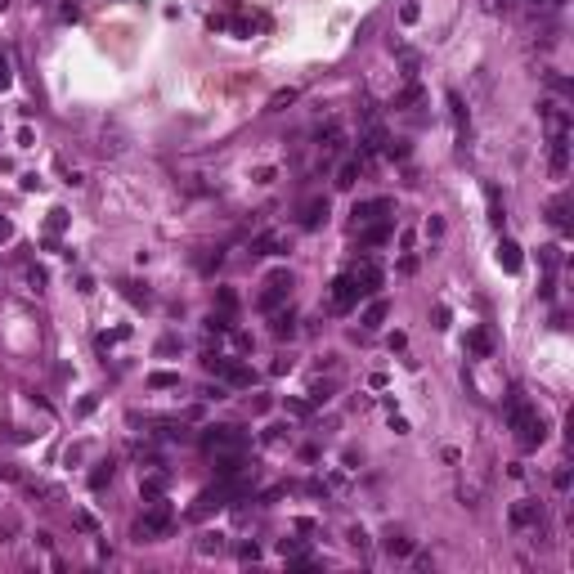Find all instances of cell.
<instances>
[{
    "instance_id": "obj_8",
    "label": "cell",
    "mask_w": 574,
    "mask_h": 574,
    "mask_svg": "<svg viewBox=\"0 0 574 574\" xmlns=\"http://www.w3.org/2000/svg\"><path fill=\"white\" fill-rule=\"evenodd\" d=\"M516 435H520V444H525V449H538V444H543V435H547L543 417L534 413V417H529V422H525V426H520V431H516Z\"/></svg>"
},
{
    "instance_id": "obj_27",
    "label": "cell",
    "mask_w": 574,
    "mask_h": 574,
    "mask_svg": "<svg viewBox=\"0 0 574 574\" xmlns=\"http://www.w3.org/2000/svg\"><path fill=\"white\" fill-rule=\"evenodd\" d=\"M274 337H292V319H287V314H283V319L274 323Z\"/></svg>"
},
{
    "instance_id": "obj_12",
    "label": "cell",
    "mask_w": 574,
    "mask_h": 574,
    "mask_svg": "<svg viewBox=\"0 0 574 574\" xmlns=\"http://www.w3.org/2000/svg\"><path fill=\"white\" fill-rule=\"evenodd\" d=\"M547 126H552V135H565V131H570V113H565V108L561 104H547Z\"/></svg>"
},
{
    "instance_id": "obj_30",
    "label": "cell",
    "mask_w": 574,
    "mask_h": 574,
    "mask_svg": "<svg viewBox=\"0 0 574 574\" xmlns=\"http://www.w3.org/2000/svg\"><path fill=\"white\" fill-rule=\"evenodd\" d=\"M10 234H14V229H10V220H0V243H10Z\"/></svg>"
},
{
    "instance_id": "obj_17",
    "label": "cell",
    "mask_w": 574,
    "mask_h": 574,
    "mask_svg": "<svg viewBox=\"0 0 574 574\" xmlns=\"http://www.w3.org/2000/svg\"><path fill=\"white\" fill-rule=\"evenodd\" d=\"M507 417H511V431H520V426L534 417V408L529 404H520V399H511V408H507Z\"/></svg>"
},
{
    "instance_id": "obj_3",
    "label": "cell",
    "mask_w": 574,
    "mask_h": 574,
    "mask_svg": "<svg viewBox=\"0 0 574 574\" xmlns=\"http://www.w3.org/2000/svg\"><path fill=\"white\" fill-rule=\"evenodd\" d=\"M287 292H292V274H287V269L269 274V278H265V292H261V310H274Z\"/></svg>"
},
{
    "instance_id": "obj_23",
    "label": "cell",
    "mask_w": 574,
    "mask_h": 574,
    "mask_svg": "<svg viewBox=\"0 0 574 574\" xmlns=\"http://www.w3.org/2000/svg\"><path fill=\"white\" fill-rule=\"evenodd\" d=\"M162 489H166V476H148V481H144V498H157Z\"/></svg>"
},
{
    "instance_id": "obj_25",
    "label": "cell",
    "mask_w": 574,
    "mask_h": 574,
    "mask_svg": "<svg viewBox=\"0 0 574 574\" xmlns=\"http://www.w3.org/2000/svg\"><path fill=\"white\" fill-rule=\"evenodd\" d=\"M538 261H543L547 269H556V261H561V247H543V252H538Z\"/></svg>"
},
{
    "instance_id": "obj_7",
    "label": "cell",
    "mask_w": 574,
    "mask_h": 574,
    "mask_svg": "<svg viewBox=\"0 0 574 574\" xmlns=\"http://www.w3.org/2000/svg\"><path fill=\"white\" fill-rule=\"evenodd\" d=\"M220 377H225L229 386H252V382H256V373H252V368H247V364H234V359H225Z\"/></svg>"
},
{
    "instance_id": "obj_2",
    "label": "cell",
    "mask_w": 574,
    "mask_h": 574,
    "mask_svg": "<svg viewBox=\"0 0 574 574\" xmlns=\"http://www.w3.org/2000/svg\"><path fill=\"white\" fill-rule=\"evenodd\" d=\"M202 444H207V449L220 458V453H243V449H247V435L238 431V426H216V431L202 435Z\"/></svg>"
},
{
    "instance_id": "obj_6",
    "label": "cell",
    "mask_w": 574,
    "mask_h": 574,
    "mask_svg": "<svg viewBox=\"0 0 574 574\" xmlns=\"http://www.w3.org/2000/svg\"><path fill=\"white\" fill-rule=\"evenodd\" d=\"M390 211V202L386 198H373V202H355V220L359 225H373V220H382Z\"/></svg>"
},
{
    "instance_id": "obj_11",
    "label": "cell",
    "mask_w": 574,
    "mask_h": 574,
    "mask_svg": "<svg viewBox=\"0 0 574 574\" xmlns=\"http://www.w3.org/2000/svg\"><path fill=\"white\" fill-rule=\"evenodd\" d=\"M565 166H570V140H565V135H552V170L565 175Z\"/></svg>"
},
{
    "instance_id": "obj_21",
    "label": "cell",
    "mask_w": 574,
    "mask_h": 574,
    "mask_svg": "<svg viewBox=\"0 0 574 574\" xmlns=\"http://www.w3.org/2000/svg\"><path fill=\"white\" fill-rule=\"evenodd\" d=\"M386 238H390V225H373V229H364V243H368V247L386 243Z\"/></svg>"
},
{
    "instance_id": "obj_16",
    "label": "cell",
    "mask_w": 574,
    "mask_h": 574,
    "mask_svg": "<svg viewBox=\"0 0 574 574\" xmlns=\"http://www.w3.org/2000/svg\"><path fill=\"white\" fill-rule=\"evenodd\" d=\"M283 247H287V238H278V234H265V238H256V252H261V256H278Z\"/></svg>"
},
{
    "instance_id": "obj_24",
    "label": "cell",
    "mask_w": 574,
    "mask_h": 574,
    "mask_svg": "<svg viewBox=\"0 0 574 574\" xmlns=\"http://www.w3.org/2000/svg\"><path fill=\"white\" fill-rule=\"evenodd\" d=\"M449 108H453V122H458V131H462V126H467V108H462L458 94H449Z\"/></svg>"
},
{
    "instance_id": "obj_29",
    "label": "cell",
    "mask_w": 574,
    "mask_h": 574,
    "mask_svg": "<svg viewBox=\"0 0 574 574\" xmlns=\"http://www.w3.org/2000/svg\"><path fill=\"white\" fill-rule=\"evenodd\" d=\"M5 85H10V63L0 58V90H5Z\"/></svg>"
},
{
    "instance_id": "obj_14",
    "label": "cell",
    "mask_w": 574,
    "mask_h": 574,
    "mask_svg": "<svg viewBox=\"0 0 574 574\" xmlns=\"http://www.w3.org/2000/svg\"><path fill=\"white\" fill-rule=\"evenodd\" d=\"M467 346H471V355L489 359V350H494V337H489V332H485V328H476V332H471V337H467Z\"/></svg>"
},
{
    "instance_id": "obj_15",
    "label": "cell",
    "mask_w": 574,
    "mask_h": 574,
    "mask_svg": "<svg viewBox=\"0 0 574 574\" xmlns=\"http://www.w3.org/2000/svg\"><path fill=\"white\" fill-rule=\"evenodd\" d=\"M382 547H386V552H390V556H408V552H413V543H408V538H404V534H399V529H390V534H386V538H382Z\"/></svg>"
},
{
    "instance_id": "obj_22",
    "label": "cell",
    "mask_w": 574,
    "mask_h": 574,
    "mask_svg": "<svg viewBox=\"0 0 574 574\" xmlns=\"http://www.w3.org/2000/svg\"><path fill=\"white\" fill-rule=\"evenodd\" d=\"M148 386H153V390H166V386H179V377H175V373H153Z\"/></svg>"
},
{
    "instance_id": "obj_5",
    "label": "cell",
    "mask_w": 574,
    "mask_h": 574,
    "mask_svg": "<svg viewBox=\"0 0 574 574\" xmlns=\"http://www.w3.org/2000/svg\"><path fill=\"white\" fill-rule=\"evenodd\" d=\"M355 301H359V287H355V278H350V274H341V278L332 283V310H350Z\"/></svg>"
},
{
    "instance_id": "obj_9",
    "label": "cell",
    "mask_w": 574,
    "mask_h": 574,
    "mask_svg": "<svg viewBox=\"0 0 574 574\" xmlns=\"http://www.w3.org/2000/svg\"><path fill=\"white\" fill-rule=\"evenodd\" d=\"M534 520H543V507H538V503H516V507H511V525L516 529L534 525Z\"/></svg>"
},
{
    "instance_id": "obj_4",
    "label": "cell",
    "mask_w": 574,
    "mask_h": 574,
    "mask_svg": "<svg viewBox=\"0 0 574 574\" xmlns=\"http://www.w3.org/2000/svg\"><path fill=\"white\" fill-rule=\"evenodd\" d=\"M350 278H355L359 296H373L377 287H382V269H377L373 261H364V265H359V269H350Z\"/></svg>"
},
{
    "instance_id": "obj_18",
    "label": "cell",
    "mask_w": 574,
    "mask_h": 574,
    "mask_svg": "<svg viewBox=\"0 0 574 574\" xmlns=\"http://www.w3.org/2000/svg\"><path fill=\"white\" fill-rule=\"evenodd\" d=\"M382 319H386V301H373V305L364 310V328H377Z\"/></svg>"
},
{
    "instance_id": "obj_1",
    "label": "cell",
    "mask_w": 574,
    "mask_h": 574,
    "mask_svg": "<svg viewBox=\"0 0 574 574\" xmlns=\"http://www.w3.org/2000/svg\"><path fill=\"white\" fill-rule=\"evenodd\" d=\"M170 525H175L170 507H166V503H153V507L140 516V525H135V538H140V543H153V538H166V534H170Z\"/></svg>"
},
{
    "instance_id": "obj_13",
    "label": "cell",
    "mask_w": 574,
    "mask_h": 574,
    "mask_svg": "<svg viewBox=\"0 0 574 574\" xmlns=\"http://www.w3.org/2000/svg\"><path fill=\"white\" fill-rule=\"evenodd\" d=\"M498 265H503L507 274H516V269H520V247H516V243H498Z\"/></svg>"
},
{
    "instance_id": "obj_19",
    "label": "cell",
    "mask_w": 574,
    "mask_h": 574,
    "mask_svg": "<svg viewBox=\"0 0 574 574\" xmlns=\"http://www.w3.org/2000/svg\"><path fill=\"white\" fill-rule=\"evenodd\" d=\"M565 211H570L565 202H552V207H547V220H552L556 229H570V216H565Z\"/></svg>"
},
{
    "instance_id": "obj_28",
    "label": "cell",
    "mask_w": 574,
    "mask_h": 574,
    "mask_svg": "<svg viewBox=\"0 0 574 574\" xmlns=\"http://www.w3.org/2000/svg\"><path fill=\"white\" fill-rule=\"evenodd\" d=\"M198 547H202V552H220V534H207Z\"/></svg>"
},
{
    "instance_id": "obj_10",
    "label": "cell",
    "mask_w": 574,
    "mask_h": 574,
    "mask_svg": "<svg viewBox=\"0 0 574 574\" xmlns=\"http://www.w3.org/2000/svg\"><path fill=\"white\" fill-rule=\"evenodd\" d=\"M323 216H328V202H323V198H310V202L301 207V225H305V229H319Z\"/></svg>"
},
{
    "instance_id": "obj_20",
    "label": "cell",
    "mask_w": 574,
    "mask_h": 574,
    "mask_svg": "<svg viewBox=\"0 0 574 574\" xmlns=\"http://www.w3.org/2000/svg\"><path fill=\"white\" fill-rule=\"evenodd\" d=\"M355 175H359V157H350L346 166L337 170V184H341V188H350V184H355Z\"/></svg>"
},
{
    "instance_id": "obj_26",
    "label": "cell",
    "mask_w": 574,
    "mask_h": 574,
    "mask_svg": "<svg viewBox=\"0 0 574 574\" xmlns=\"http://www.w3.org/2000/svg\"><path fill=\"white\" fill-rule=\"evenodd\" d=\"M104 481H113V462H104V467H99V471H94V476H90V485H94V489H99V485H104Z\"/></svg>"
},
{
    "instance_id": "obj_31",
    "label": "cell",
    "mask_w": 574,
    "mask_h": 574,
    "mask_svg": "<svg viewBox=\"0 0 574 574\" xmlns=\"http://www.w3.org/2000/svg\"><path fill=\"white\" fill-rule=\"evenodd\" d=\"M529 5H561V0H529Z\"/></svg>"
}]
</instances>
